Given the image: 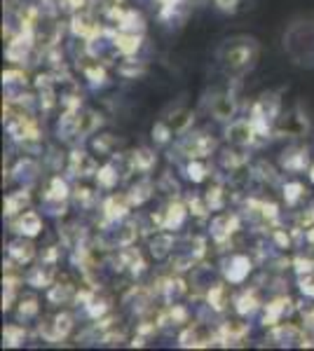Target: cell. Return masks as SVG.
Segmentation results:
<instances>
[{"label":"cell","mask_w":314,"mask_h":351,"mask_svg":"<svg viewBox=\"0 0 314 351\" xmlns=\"http://www.w3.org/2000/svg\"><path fill=\"white\" fill-rule=\"evenodd\" d=\"M256 59V45L254 40H247V38H242V40H227V45L223 47L221 52V61L223 66L227 68V73H247L251 64H254Z\"/></svg>","instance_id":"obj_1"}]
</instances>
